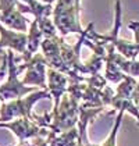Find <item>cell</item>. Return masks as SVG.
<instances>
[{"mask_svg": "<svg viewBox=\"0 0 139 146\" xmlns=\"http://www.w3.org/2000/svg\"><path fill=\"white\" fill-rule=\"evenodd\" d=\"M42 99L53 100L52 95L49 93L47 89H38L26 96L20 98V99L3 102L1 107H0V123H9L15 118H23V117L32 118L34 117L32 107L35 103H38Z\"/></svg>", "mask_w": 139, "mask_h": 146, "instance_id": "cell-2", "label": "cell"}, {"mask_svg": "<svg viewBox=\"0 0 139 146\" xmlns=\"http://www.w3.org/2000/svg\"><path fill=\"white\" fill-rule=\"evenodd\" d=\"M70 85V77L60 72L54 68L47 67V88L49 93L52 95L53 106H57L61 98L67 93Z\"/></svg>", "mask_w": 139, "mask_h": 146, "instance_id": "cell-8", "label": "cell"}, {"mask_svg": "<svg viewBox=\"0 0 139 146\" xmlns=\"http://www.w3.org/2000/svg\"><path fill=\"white\" fill-rule=\"evenodd\" d=\"M45 39V35L42 32V29L39 28V24L36 20H34L29 25V31H28V46H26V53L21 56L23 63L29 61L32 57L38 53V50L40 49V45ZM20 60V61H21Z\"/></svg>", "mask_w": 139, "mask_h": 146, "instance_id": "cell-9", "label": "cell"}, {"mask_svg": "<svg viewBox=\"0 0 139 146\" xmlns=\"http://www.w3.org/2000/svg\"><path fill=\"white\" fill-rule=\"evenodd\" d=\"M26 46H28V34L9 29L0 23V53L1 54L4 53L3 49H9L24 56L26 53Z\"/></svg>", "mask_w": 139, "mask_h": 146, "instance_id": "cell-7", "label": "cell"}, {"mask_svg": "<svg viewBox=\"0 0 139 146\" xmlns=\"http://www.w3.org/2000/svg\"><path fill=\"white\" fill-rule=\"evenodd\" d=\"M81 0H57L53 6V23L60 36L70 34L82 35L85 29L81 25Z\"/></svg>", "mask_w": 139, "mask_h": 146, "instance_id": "cell-1", "label": "cell"}, {"mask_svg": "<svg viewBox=\"0 0 139 146\" xmlns=\"http://www.w3.org/2000/svg\"><path fill=\"white\" fill-rule=\"evenodd\" d=\"M38 1H40V3H43V4H50V6H53L57 0H38Z\"/></svg>", "mask_w": 139, "mask_h": 146, "instance_id": "cell-12", "label": "cell"}, {"mask_svg": "<svg viewBox=\"0 0 139 146\" xmlns=\"http://www.w3.org/2000/svg\"><path fill=\"white\" fill-rule=\"evenodd\" d=\"M0 128L10 129L13 134L18 138V142H23L26 139H32L36 136H47L49 129L42 128L34 121V118H15L9 123H0Z\"/></svg>", "mask_w": 139, "mask_h": 146, "instance_id": "cell-6", "label": "cell"}, {"mask_svg": "<svg viewBox=\"0 0 139 146\" xmlns=\"http://www.w3.org/2000/svg\"><path fill=\"white\" fill-rule=\"evenodd\" d=\"M15 146H50V143L47 142L46 136H36V138H32V139L18 142Z\"/></svg>", "mask_w": 139, "mask_h": 146, "instance_id": "cell-10", "label": "cell"}, {"mask_svg": "<svg viewBox=\"0 0 139 146\" xmlns=\"http://www.w3.org/2000/svg\"><path fill=\"white\" fill-rule=\"evenodd\" d=\"M0 23L9 29L28 34V20L21 11L20 0H0Z\"/></svg>", "mask_w": 139, "mask_h": 146, "instance_id": "cell-5", "label": "cell"}, {"mask_svg": "<svg viewBox=\"0 0 139 146\" xmlns=\"http://www.w3.org/2000/svg\"><path fill=\"white\" fill-rule=\"evenodd\" d=\"M131 99H132V102H134V104L136 106V109L139 110V79H138V82H136V85H135V89H134V92H132Z\"/></svg>", "mask_w": 139, "mask_h": 146, "instance_id": "cell-11", "label": "cell"}, {"mask_svg": "<svg viewBox=\"0 0 139 146\" xmlns=\"http://www.w3.org/2000/svg\"><path fill=\"white\" fill-rule=\"evenodd\" d=\"M0 84H1V78H0ZM0 107H1V100H0Z\"/></svg>", "mask_w": 139, "mask_h": 146, "instance_id": "cell-13", "label": "cell"}, {"mask_svg": "<svg viewBox=\"0 0 139 146\" xmlns=\"http://www.w3.org/2000/svg\"><path fill=\"white\" fill-rule=\"evenodd\" d=\"M7 79L0 84V100L10 102L20 99L23 96H26L38 90L35 86H26L20 79V74L23 72L20 64L15 61V56L13 50H7Z\"/></svg>", "mask_w": 139, "mask_h": 146, "instance_id": "cell-3", "label": "cell"}, {"mask_svg": "<svg viewBox=\"0 0 139 146\" xmlns=\"http://www.w3.org/2000/svg\"><path fill=\"white\" fill-rule=\"evenodd\" d=\"M21 71H25L23 84L26 86H39L40 89L47 88V61L42 53H36L29 61L20 64Z\"/></svg>", "mask_w": 139, "mask_h": 146, "instance_id": "cell-4", "label": "cell"}]
</instances>
